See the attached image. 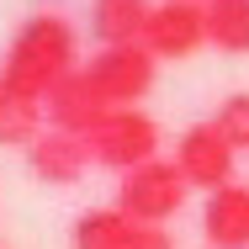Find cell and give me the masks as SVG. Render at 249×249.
I'll return each instance as SVG.
<instances>
[{"instance_id":"obj_10","label":"cell","mask_w":249,"mask_h":249,"mask_svg":"<svg viewBox=\"0 0 249 249\" xmlns=\"http://www.w3.org/2000/svg\"><path fill=\"white\" fill-rule=\"evenodd\" d=\"M154 5L149 0H90V37L101 48H127L143 43Z\"/></svg>"},{"instance_id":"obj_1","label":"cell","mask_w":249,"mask_h":249,"mask_svg":"<svg viewBox=\"0 0 249 249\" xmlns=\"http://www.w3.org/2000/svg\"><path fill=\"white\" fill-rule=\"evenodd\" d=\"M80 37L74 27L58 16V11H37L16 27L11 48H5V64H0V85L16 90V96H32V101H48L80 64Z\"/></svg>"},{"instance_id":"obj_8","label":"cell","mask_w":249,"mask_h":249,"mask_svg":"<svg viewBox=\"0 0 249 249\" xmlns=\"http://www.w3.org/2000/svg\"><path fill=\"white\" fill-rule=\"evenodd\" d=\"M85 164H90V149H85V138H74V133H58V127H48V133H43L32 149H27V170H32L43 186H80Z\"/></svg>"},{"instance_id":"obj_12","label":"cell","mask_w":249,"mask_h":249,"mask_svg":"<svg viewBox=\"0 0 249 249\" xmlns=\"http://www.w3.org/2000/svg\"><path fill=\"white\" fill-rule=\"evenodd\" d=\"M43 133H48V111H43V101L16 96V90L0 85V149H32Z\"/></svg>"},{"instance_id":"obj_16","label":"cell","mask_w":249,"mask_h":249,"mask_svg":"<svg viewBox=\"0 0 249 249\" xmlns=\"http://www.w3.org/2000/svg\"><path fill=\"white\" fill-rule=\"evenodd\" d=\"M186 5H201V11H207V5H217V0H186Z\"/></svg>"},{"instance_id":"obj_9","label":"cell","mask_w":249,"mask_h":249,"mask_svg":"<svg viewBox=\"0 0 249 249\" xmlns=\"http://www.w3.org/2000/svg\"><path fill=\"white\" fill-rule=\"evenodd\" d=\"M201 239L212 249H249V186H223L201 201Z\"/></svg>"},{"instance_id":"obj_6","label":"cell","mask_w":249,"mask_h":249,"mask_svg":"<svg viewBox=\"0 0 249 249\" xmlns=\"http://www.w3.org/2000/svg\"><path fill=\"white\" fill-rule=\"evenodd\" d=\"M143 48L154 58H191L196 48H207V11L186 0H159L143 32Z\"/></svg>"},{"instance_id":"obj_5","label":"cell","mask_w":249,"mask_h":249,"mask_svg":"<svg viewBox=\"0 0 249 249\" xmlns=\"http://www.w3.org/2000/svg\"><path fill=\"white\" fill-rule=\"evenodd\" d=\"M90 85H96L106 106H138V101L154 90V74H159V58H154L143 43H127V48H101L90 64H85Z\"/></svg>"},{"instance_id":"obj_15","label":"cell","mask_w":249,"mask_h":249,"mask_svg":"<svg viewBox=\"0 0 249 249\" xmlns=\"http://www.w3.org/2000/svg\"><path fill=\"white\" fill-rule=\"evenodd\" d=\"M133 249H175V239H170L164 228H143V223H138V239H133Z\"/></svg>"},{"instance_id":"obj_2","label":"cell","mask_w":249,"mask_h":249,"mask_svg":"<svg viewBox=\"0 0 249 249\" xmlns=\"http://www.w3.org/2000/svg\"><path fill=\"white\" fill-rule=\"evenodd\" d=\"M186 196H191V186H186L175 159H149V164L117 175V207L143 228H164L186 207Z\"/></svg>"},{"instance_id":"obj_4","label":"cell","mask_w":249,"mask_h":249,"mask_svg":"<svg viewBox=\"0 0 249 249\" xmlns=\"http://www.w3.org/2000/svg\"><path fill=\"white\" fill-rule=\"evenodd\" d=\"M175 164H180V175H186L191 191H207V196H212V191L233 186L239 149L223 138L217 122H191V127L175 138Z\"/></svg>"},{"instance_id":"obj_14","label":"cell","mask_w":249,"mask_h":249,"mask_svg":"<svg viewBox=\"0 0 249 249\" xmlns=\"http://www.w3.org/2000/svg\"><path fill=\"white\" fill-rule=\"evenodd\" d=\"M212 122L223 127V138H228L233 149H249V90H233V96L217 106Z\"/></svg>"},{"instance_id":"obj_11","label":"cell","mask_w":249,"mask_h":249,"mask_svg":"<svg viewBox=\"0 0 249 249\" xmlns=\"http://www.w3.org/2000/svg\"><path fill=\"white\" fill-rule=\"evenodd\" d=\"M133 239H138V223L122 207H90L69 228V244L74 249H133Z\"/></svg>"},{"instance_id":"obj_7","label":"cell","mask_w":249,"mask_h":249,"mask_svg":"<svg viewBox=\"0 0 249 249\" xmlns=\"http://www.w3.org/2000/svg\"><path fill=\"white\" fill-rule=\"evenodd\" d=\"M43 111H48V127H58V133H74V138H90L101 122H106V96H101L96 85H90V74H85V64L53 90L48 101H43Z\"/></svg>"},{"instance_id":"obj_13","label":"cell","mask_w":249,"mask_h":249,"mask_svg":"<svg viewBox=\"0 0 249 249\" xmlns=\"http://www.w3.org/2000/svg\"><path fill=\"white\" fill-rule=\"evenodd\" d=\"M207 43L217 53H249V0L207 5Z\"/></svg>"},{"instance_id":"obj_3","label":"cell","mask_w":249,"mask_h":249,"mask_svg":"<svg viewBox=\"0 0 249 249\" xmlns=\"http://www.w3.org/2000/svg\"><path fill=\"white\" fill-rule=\"evenodd\" d=\"M85 149H90V164H106V170L127 175V170L159 159V122L143 117L138 106H117V111H106V122L85 138Z\"/></svg>"}]
</instances>
